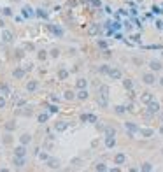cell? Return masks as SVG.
Returning <instances> with one entry per match:
<instances>
[{
    "instance_id": "ab89813d",
    "label": "cell",
    "mask_w": 163,
    "mask_h": 172,
    "mask_svg": "<svg viewBox=\"0 0 163 172\" xmlns=\"http://www.w3.org/2000/svg\"><path fill=\"white\" fill-rule=\"evenodd\" d=\"M4 142H5V144H9V142H11V135H5V139H4Z\"/></svg>"
},
{
    "instance_id": "3957f363",
    "label": "cell",
    "mask_w": 163,
    "mask_h": 172,
    "mask_svg": "<svg viewBox=\"0 0 163 172\" xmlns=\"http://www.w3.org/2000/svg\"><path fill=\"white\" fill-rule=\"evenodd\" d=\"M126 162V155L125 153H118V155H116V158H114V163L116 165H123Z\"/></svg>"
},
{
    "instance_id": "9c48e42d",
    "label": "cell",
    "mask_w": 163,
    "mask_h": 172,
    "mask_svg": "<svg viewBox=\"0 0 163 172\" xmlns=\"http://www.w3.org/2000/svg\"><path fill=\"white\" fill-rule=\"evenodd\" d=\"M35 12H33V9L32 7H23V16H25V18H32Z\"/></svg>"
},
{
    "instance_id": "8fae6325",
    "label": "cell",
    "mask_w": 163,
    "mask_h": 172,
    "mask_svg": "<svg viewBox=\"0 0 163 172\" xmlns=\"http://www.w3.org/2000/svg\"><path fill=\"white\" fill-rule=\"evenodd\" d=\"M30 141H32V137H30L28 134H23V135L19 137V142H21V144H25V146H27V144H28Z\"/></svg>"
},
{
    "instance_id": "5bb4252c",
    "label": "cell",
    "mask_w": 163,
    "mask_h": 172,
    "mask_svg": "<svg viewBox=\"0 0 163 172\" xmlns=\"http://www.w3.org/2000/svg\"><path fill=\"white\" fill-rule=\"evenodd\" d=\"M76 84H77V88H79V90H84L86 86H88V81H86V79H77V83H76Z\"/></svg>"
},
{
    "instance_id": "8992f818",
    "label": "cell",
    "mask_w": 163,
    "mask_h": 172,
    "mask_svg": "<svg viewBox=\"0 0 163 172\" xmlns=\"http://www.w3.org/2000/svg\"><path fill=\"white\" fill-rule=\"evenodd\" d=\"M142 79H144V83H146V84H154V81H156L154 74H151V72H149V74H144V77H142Z\"/></svg>"
},
{
    "instance_id": "f1b7e54d",
    "label": "cell",
    "mask_w": 163,
    "mask_h": 172,
    "mask_svg": "<svg viewBox=\"0 0 163 172\" xmlns=\"http://www.w3.org/2000/svg\"><path fill=\"white\" fill-rule=\"evenodd\" d=\"M142 170H147V172L153 170V165H151V163H144V165H142Z\"/></svg>"
},
{
    "instance_id": "d4e9b609",
    "label": "cell",
    "mask_w": 163,
    "mask_h": 172,
    "mask_svg": "<svg viewBox=\"0 0 163 172\" xmlns=\"http://www.w3.org/2000/svg\"><path fill=\"white\" fill-rule=\"evenodd\" d=\"M100 93H102V97H107V93H109V88H107V86H100Z\"/></svg>"
},
{
    "instance_id": "6da1fadb",
    "label": "cell",
    "mask_w": 163,
    "mask_h": 172,
    "mask_svg": "<svg viewBox=\"0 0 163 172\" xmlns=\"http://www.w3.org/2000/svg\"><path fill=\"white\" fill-rule=\"evenodd\" d=\"M147 111H149V114L158 113V111H160V104H158V102H154V100H153V102H149V104H147Z\"/></svg>"
},
{
    "instance_id": "83f0119b",
    "label": "cell",
    "mask_w": 163,
    "mask_h": 172,
    "mask_svg": "<svg viewBox=\"0 0 163 172\" xmlns=\"http://www.w3.org/2000/svg\"><path fill=\"white\" fill-rule=\"evenodd\" d=\"M95 169H97V170H107V167H105L104 163H97V165H95Z\"/></svg>"
},
{
    "instance_id": "484cf974",
    "label": "cell",
    "mask_w": 163,
    "mask_h": 172,
    "mask_svg": "<svg viewBox=\"0 0 163 172\" xmlns=\"http://www.w3.org/2000/svg\"><path fill=\"white\" fill-rule=\"evenodd\" d=\"M37 16H40V18H48V12L46 11H42V9H37V12H35Z\"/></svg>"
},
{
    "instance_id": "44dd1931",
    "label": "cell",
    "mask_w": 163,
    "mask_h": 172,
    "mask_svg": "<svg viewBox=\"0 0 163 172\" xmlns=\"http://www.w3.org/2000/svg\"><path fill=\"white\" fill-rule=\"evenodd\" d=\"M97 32H98V25H91V27H89V30H88V33H89V35H95Z\"/></svg>"
},
{
    "instance_id": "5b68a950",
    "label": "cell",
    "mask_w": 163,
    "mask_h": 172,
    "mask_svg": "<svg viewBox=\"0 0 163 172\" xmlns=\"http://www.w3.org/2000/svg\"><path fill=\"white\" fill-rule=\"evenodd\" d=\"M109 76H110V79H121V70L119 69H110Z\"/></svg>"
},
{
    "instance_id": "603a6c76",
    "label": "cell",
    "mask_w": 163,
    "mask_h": 172,
    "mask_svg": "<svg viewBox=\"0 0 163 172\" xmlns=\"http://www.w3.org/2000/svg\"><path fill=\"white\" fill-rule=\"evenodd\" d=\"M140 134H142L144 137H151L154 132H153V130H149V128H146V130H140Z\"/></svg>"
},
{
    "instance_id": "bcb514c9",
    "label": "cell",
    "mask_w": 163,
    "mask_h": 172,
    "mask_svg": "<svg viewBox=\"0 0 163 172\" xmlns=\"http://www.w3.org/2000/svg\"><path fill=\"white\" fill-rule=\"evenodd\" d=\"M161 153H163V151H161Z\"/></svg>"
},
{
    "instance_id": "e0dca14e",
    "label": "cell",
    "mask_w": 163,
    "mask_h": 172,
    "mask_svg": "<svg viewBox=\"0 0 163 172\" xmlns=\"http://www.w3.org/2000/svg\"><path fill=\"white\" fill-rule=\"evenodd\" d=\"M125 126H126L128 130H130V134H133V132H137V130H138V128H137L133 123H130V121H128V123H125Z\"/></svg>"
},
{
    "instance_id": "60d3db41",
    "label": "cell",
    "mask_w": 163,
    "mask_h": 172,
    "mask_svg": "<svg viewBox=\"0 0 163 172\" xmlns=\"http://www.w3.org/2000/svg\"><path fill=\"white\" fill-rule=\"evenodd\" d=\"M49 111H51V113H56V111H58V107H55V105H51V107H49Z\"/></svg>"
},
{
    "instance_id": "7402d4cb",
    "label": "cell",
    "mask_w": 163,
    "mask_h": 172,
    "mask_svg": "<svg viewBox=\"0 0 163 172\" xmlns=\"http://www.w3.org/2000/svg\"><path fill=\"white\" fill-rule=\"evenodd\" d=\"M51 30H53V33H55V35H58V37H61V35H63V30H61V28H58V27H53Z\"/></svg>"
},
{
    "instance_id": "836d02e7",
    "label": "cell",
    "mask_w": 163,
    "mask_h": 172,
    "mask_svg": "<svg viewBox=\"0 0 163 172\" xmlns=\"http://www.w3.org/2000/svg\"><path fill=\"white\" fill-rule=\"evenodd\" d=\"M4 107H5V98L0 97V109H4Z\"/></svg>"
},
{
    "instance_id": "2e32d148",
    "label": "cell",
    "mask_w": 163,
    "mask_h": 172,
    "mask_svg": "<svg viewBox=\"0 0 163 172\" xmlns=\"http://www.w3.org/2000/svg\"><path fill=\"white\" fill-rule=\"evenodd\" d=\"M140 100H142L144 104H149V102H153V95H151V93H144Z\"/></svg>"
},
{
    "instance_id": "f546056e",
    "label": "cell",
    "mask_w": 163,
    "mask_h": 172,
    "mask_svg": "<svg viewBox=\"0 0 163 172\" xmlns=\"http://www.w3.org/2000/svg\"><path fill=\"white\" fill-rule=\"evenodd\" d=\"M116 113H118V114H123V113H125V107H123V105H118V107H116Z\"/></svg>"
},
{
    "instance_id": "ee69618b",
    "label": "cell",
    "mask_w": 163,
    "mask_h": 172,
    "mask_svg": "<svg viewBox=\"0 0 163 172\" xmlns=\"http://www.w3.org/2000/svg\"><path fill=\"white\" fill-rule=\"evenodd\" d=\"M160 132H161V134H163V126H161V128H160Z\"/></svg>"
},
{
    "instance_id": "277c9868",
    "label": "cell",
    "mask_w": 163,
    "mask_h": 172,
    "mask_svg": "<svg viewBox=\"0 0 163 172\" xmlns=\"http://www.w3.org/2000/svg\"><path fill=\"white\" fill-rule=\"evenodd\" d=\"M27 155V149H25V144H21L14 149V156H25Z\"/></svg>"
},
{
    "instance_id": "8d00e7d4",
    "label": "cell",
    "mask_w": 163,
    "mask_h": 172,
    "mask_svg": "<svg viewBox=\"0 0 163 172\" xmlns=\"http://www.w3.org/2000/svg\"><path fill=\"white\" fill-rule=\"evenodd\" d=\"M58 55H60V51H58V49H53V51H51V56H55V58H56Z\"/></svg>"
},
{
    "instance_id": "e575fe53",
    "label": "cell",
    "mask_w": 163,
    "mask_h": 172,
    "mask_svg": "<svg viewBox=\"0 0 163 172\" xmlns=\"http://www.w3.org/2000/svg\"><path fill=\"white\" fill-rule=\"evenodd\" d=\"M46 119H48V114H40V116H39V121H40V123H44Z\"/></svg>"
},
{
    "instance_id": "4316f807",
    "label": "cell",
    "mask_w": 163,
    "mask_h": 172,
    "mask_svg": "<svg viewBox=\"0 0 163 172\" xmlns=\"http://www.w3.org/2000/svg\"><path fill=\"white\" fill-rule=\"evenodd\" d=\"M67 76H68V72L67 70H60V74H58V77L63 81V79H67Z\"/></svg>"
},
{
    "instance_id": "d6a6232c",
    "label": "cell",
    "mask_w": 163,
    "mask_h": 172,
    "mask_svg": "<svg viewBox=\"0 0 163 172\" xmlns=\"http://www.w3.org/2000/svg\"><path fill=\"white\" fill-rule=\"evenodd\" d=\"M132 86H133L132 81H125V88H126V90H132Z\"/></svg>"
},
{
    "instance_id": "d6986e66",
    "label": "cell",
    "mask_w": 163,
    "mask_h": 172,
    "mask_svg": "<svg viewBox=\"0 0 163 172\" xmlns=\"http://www.w3.org/2000/svg\"><path fill=\"white\" fill-rule=\"evenodd\" d=\"M105 135H107V137H114V135H116V130H114V128H110V126H107V128H105Z\"/></svg>"
},
{
    "instance_id": "7bdbcfd3",
    "label": "cell",
    "mask_w": 163,
    "mask_h": 172,
    "mask_svg": "<svg viewBox=\"0 0 163 172\" xmlns=\"http://www.w3.org/2000/svg\"><path fill=\"white\" fill-rule=\"evenodd\" d=\"M160 84H161V86H163V77H161V79H160Z\"/></svg>"
},
{
    "instance_id": "7a4b0ae2",
    "label": "cell",
    "mask_w": 163,
    "mask_h": 172,
    "mask_svg": "<svg viewBox=\"0 0 163 172\" xmlns=\"http://www.w3.org/2000/svg\"><path fill=\"white\" fill-rule=\"evenodd\" d=\"M68 128V123L67 121H58V123H55V130L56 132H65Z\"/></svg>"
},
{
    "instance_id": "cb8c5ba5",
    "label": "cell",
    "mask_w": 163,
    "mask_h": 172,
    "mask_svg": "<svg viewBox=\"0 0 163 172\" xmlns=\"http://www.w3.org/2000/svg\"><path fill=\"white\" fill-rule=\"evenodd\" d=\"M74 98H76V95L72 91H65V100H74Z\"/></svg>"
},
{
    "instance_id": "4dcf8cb0",
    "label": "cell",
    "mask_w": 163,
    "mask_h": 172,
    "mask_svg": "<svg viewBox=\"0 0 163 172\" xmlns=\"http://www.w3.org/2000/svg\"><path fill=\"white\" fill-rule=\"evenodd\" d=\"M2 14H4V16H11L12 12H11V9H9V7H5V9H2Z\"/></svg>"
},
{
    "instance_id": "d590c367",
    "label": "cell",
    "mask_w": 163,
    "mask_h": 172,
    "mask_svg": "<svg viewBox=\"0 0 163 172\" xmlns=\"http://www.w3.org/2000/svg\"><path fill=\"white\" fill-rule=\"evenodd\" d=\"M39 158H40V160H49V156L46 155V153H40V155H39Z\"/></svg>"
},
{
    "instance_id": "30bf717a",
    "label": "cell",
    "mask_w": 163,
    "mask_h": 172,
    "mask_svg": "<svg viewBox=\"0 0 163 172\" xmlns=\"http://www.w3.org/2000/svg\"><path fill=\"white\" fill-rule=\"evenodd\" d=\"M4 128H5L7 132H12V130H16V123H14V121H7V123L4 125Z\"/></svg>"
},
{
    "instance_id": "4fadbf2b",
    "label": "cell",
    "mask_w": 163,
    "mask_h": 172,
    "mask_svg": "<svg viewBox=\"0 0 163 172\" xmlns=\"http://www.w3.org/2000/svg\"><path fill=\"white\" fill-rule=\"evenodd\" d=\"M105 146L107 147H114L116 146V139L114 137H105Z\"/></svg>"
},
{
    "instance_id": "74e56055",
    "label": "cell",
    "mask_w": 163,
    "mask_h": 172,
    "mask_svg": "<svg viewBox=\"0 0 163 172\" xmlns=\"http://www.w3.org/2000/svg\"><path fill=\"white\" fill-rule=\"evenodd\" d=\"M79 163H81V160H79V158H76V160H72V165H76V167H79Z\"/></svg>"
},
{
    "instance_id": "7c38bea8",
    "label": "cell",
    "mask_w": 163,
    "mask_h": 172,
    "mask_svg": "<svg viewBox=\"0 0 163 172\" xmlns=\"http://www.w3.org/2000/svg\"><path fill=\"white\" fill-rule=\"evenodd\" d=\"M37 86H39V84H37V81H30V83L27 84V90H28V91H35V90H37Z\"/></svg>"
},
{
    "instance_id": "ba28073f",
    "label": "cell",
    "mask_w": 163,
    "mask_h": 172,
    "mask_svg": "<svg viewBox=\"0 0 163 172\" xmlns=\"http://www.w3.org/2000/svg\"><path fill=\"white\" fill-rule=\"evenodd\" d=\"M48 167H49V169H58V167H60V162L55 160V158H49V160H48Z\"/></svg>"
},
{
    "instance_id": "52a82bcc",
    "label": "cell",
    "mask_w": 163,
    "mask_h": 172,
    "mask_svg": "<svg viewBox=\"0 0 163 172\" xmlns=\"http://www.w3.org/2000/svg\"><path fill=\"white\" fill-rule=\"evenodd\" d=\"M149 67H151V70H153V72H158V70H161V69H163V67H161V63H160V61H154V60L149 63Z\"/></svg>"
},
{
    "instance_id": "b9f144b4",
    "label": "cell",
    "mask_w": 163,
    "mask_h": 172,
    "mask_svg": "<svg viewBox=\"0 0 163 172\" xmlns=\"http://www.w3.org/2000/svg\"><path fill=\"white\" fill-rule=\"evenodd\" d=\"M2 27H4V21H2V19H0V28H2Z\"/></svg>"
},
{
    "instance_id": "ac0fdd59",
    "label": "cell",
    "mask_w": 163,
    "mask_h": 172,
    "mask_svg": "<svg viewBox=\"0 0 163 172\" xmlns=\"http://www.w3.org/2000/svg\"><path fill=\"white\" fill-rule=\"evenodd\" d=\"M2 39H4L5 42H11V40H12V33H11L9 30H5V32H4V35H2Z\"/></svg>"
},
{
    "instance_id": "f6af8a7d",
    "label": "cell",
    "mask_w": 163,
    "mask_h": 172,
    "mask_svg": "<svg viewBox=\"0 0 163 172\" xmlns=\"http://www.w3.org/2000/svg\"><path fill=\"white\" fill-rule=\"evenodd\" d=\"M161 121H163V114H161Z\"/></svg>"
},
{
    "instance_id": "9a60e30c",
    "label": "cell",
    "mask_w": 163,
    "mask_h": 172,
    "mask_svg": "<svg viewBox=\"0 0 163 172\" xmlns=\"http://www.w3.org/2000/svg\"><path fill=\"white\" fill-rule=\"evenodd\" d=\"M77 98H79V100H86V98H88V91H86V88H84V90H79Z\"/></svg>"
},
{
    "instance_id": "ffe728a7",
    "label": "cell",
    "mask_w": 163,
    "mask_h": 172,
    "mask_svg": "<svg viewBox=\"0 0 163 172\" xmlns=\"http://www.w3.org/2000/svg\"><path fill=\"white\" fill-rule=\"evenodd\" d=\"M23 76H25V70H21V69H16V70H14V77H16V79H21Z\"/></svg>"
},
{
    "instance_id": "f35d334b",
    "label": "cell",
    "mask_w": 163,
    "mask_h": 172,
    "mask_svg": "<svg viewBox=\"0 0 163 172\" xmlns=\"http://www.w3.org/2000/svg\"><path fill=\"white\" fill-rule=\"evenodd\" d=\"M39 58L44 60V58H46V51H40V53H39Z\"/></svg>"
},
{
    "instance_id": "1f68e13d",
    "label": "cell",
    "mask_w": 163,
    "mask_h": 172,
    "mask_svg": "<svg viewBox=\"0 0 163 172\" xmlns=\"http://www.w3.org/2000/svg\"><path fill=\"white\" fill-rule=\"evenodd\" d=\"M109 70H110V69H109L107 65H102V67H100V72H104V74H109Z\"/></svg>"
}]
</instances>
